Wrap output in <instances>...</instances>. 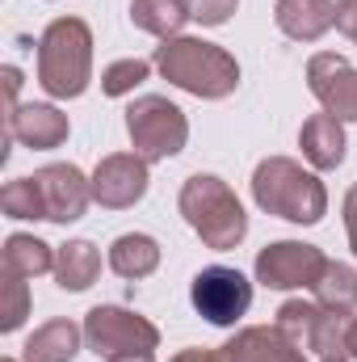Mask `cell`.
Returning a JSON list of instances; mask_svg holds the SVG:
<instances>
[{
    "label": "cell",
    "instance_id": "8992f818",
    "mask_svg": "<svg viewBox=\"0 0 357 362\" xmlns=\"http://www.w3.org/2000/svg\"><path fill=\"white\" fill-rule=\"evenodd\" d=\"M85 346L97 358H122V354H152L160 346V329L118 303H101L85 316Z\"/></svg>",
    "mask_w": 357,
    "mask_h": 362
},
{
    "label": "cell",
    "instance_id": "d6986e66",
    "mask_svg": "<svg viewBox=\"0 0 357 362\" xmlns=\"http://www.w3.org/2000/svg\"><path fill=\"white\" fill-rule=\"evenodd\" d=\"M101 274V253L92 240H68L55 249V282L63 291H89Z\"/></svg>",
    "mask_w": 357,
    "mask_h": 362
},
{
    "label": "cell",
    "instance_id": "e0dca14e",
    "mask_svg": "<svg viewBox=\"0 0 357 362\" xmlns=\"http://www.w3.org/2000/svg\"><path fill=\"white\" fill-rule=\"evenodd\" d=\"M80 341H85V325L59 316V320L38 325V329L25 337L21 354H25V362H72L76 350H80Z\"/></svg>",
    "mask_w": 357,
    "mask_h": 362
},
{
    "label": "cell",
    "instance_id": "2e32d148",
    "mask_svg": "<svg viewBox=\"0 0 357 362\" xmlns=\"http://www.w3.org/2000/svg\"><path fill=\"white\" fill-rule=\"evenodd\" d=\"M298 148L311 169H341L345 160V122L332 114H311L298 131Z\"/></svg>",
    "mask_w": 357,
    "mask_h": 362
},
{
    "label": "cell",
    "instance_id": "7a4b0ae2",
    "mask_svg": "<svg viewBox=\"0 0 357 362\" xmlns=\"http://www.w3.org/2000/svg\"><path fill=\"white\" fill-rule=\"evenodd\" d=\"M253 202L277 215V219H290V223H320L328 215V189L324 181L315 177L311 169H303L298 160L290 156H265L253 173Z\"/></svg>",
    "mask_w": 357,
    "mask_h": 362
},
{
    "label": "cell",
    "instance_id": "f1b7e54d",
    "mask_svg": "<svg viewBox=\"0 0 357 362\" xmlns=\"http://www.w3.org/2000/svg\"><path fill=\"white\" fill-rule=\"evenodd\" d=\"M0 76H4V97H8V110H13V105H17V89H21V72H17V68L8 64V68H4Z\"/></svg>",
    "mask_w": 357,
    "mask_h": 362
},
{
    "label": "cell",
    "instance_id": "30bf717a",
    "mask_svg": "<svg viewBox=\"0 0 357 362\" xmlns=\"http://www.w3.org/2000/svg\"><path fill=\"white\" fill-rule=\"evenodd\" d=\"M307 89L324 105V114H332L341 122H357V68L345 55H332V51L311 55Z\"/></svg>",
    "mask_w": 357,
    "mask_h": 362
},
{
    "label": "cell",
    "instance_id": "ffe728a7",
    "mask_svg": "<svg viewBox=\"0 0 357 362\" xmlns=\"http://www.w3.org/2000/svg\"><path fill=\"white\" fill-rule=\"evenodd\" d=\"M131 21H135V30L169 42L193 17H189V0H131Z\"/></svg>",
    "mask_w": 357,
    "mask_h": 362
},
{
    "label": "cell",
    "instance_id": "6da1fadb",
    "mask_svg": "<svg viewBox=\"0 0 357 362\" xmlns=\"http://www.w3.org/2000/svg\"><path fill=\"white\" fill-rule=\"evenodd\" d=\"M156 72L177 85V89L193 93L202 101H223L240 89V64L231 51H223L219 42L206 38H169L156 47Z\"/></svg>",
    "mask_w": 357,
    "mask_h": 362
},
{
    "label": "cell",
    "instance_id": "7c38bea8",
    "mask_svg": "<svg viewBox=\"0 0 357 362\" xmlns=\"http://www.w3.org/2000/svg\"><path fill=\"white\" fill-rule=\"evenodd\" d=\"M42 202H47V219L51 223H76L92 202V181L76 165H47L34 173Z\"/></svg>",
    "mask_w": 357,
    "mask_h": 362
},
{
    "label": "cell",
    "instance_id": "ba28073f",
    "mask_svg": "<svg viewBox=\"0 0 357 362\" xmlns=\"http://www.w3.org/2000/svg\"><path fill=\"white\" fill-rule=\"evenodd\" d=\"M189 303L202 320L231 329L248 308H253V282L231 266H206L189 282Z\"/></svg>",
    "mask_w": 357,
    "mask_h": 362
},
{
    "label": "cell",
    "instance_id": "484cf974",
    "mask_svg": "<svg viewBox=\"0 0 357 362\" xmlns=\"http://www.w3.org/2000/svg\"><path fill=\"white\" fill-rule=\"evenodd\" d=\"M240 0H189V17L198 25H227Z\"/></svg>",
    "mask_w": 357,
    "mask_h": 362
},
{
    "label": "cell",
    "instance_id": "44dd1931",
    "mask_svg": "<svg viewBox=\"0 0 357 362\" xmlns=\"http://www.w3.org/2000/svg\"><path fill=\"white\" fill-rule=\"evenodd\" d=\"M4 274H17V278L55 274V249L30 232H13L4 240Z\"/></svg>",
    "mask_w": 357,
    "mask_h": 362
},
{
    "label": "cell",
    "instance_id": "f546056e",
    "mask_svg": "<svg viewBox=\"0 0 357 362\" xmlns=\"http://www.w3.org/2000/svg\"><path fill=\"white\" fill-rule=\"evenodd\" d=\"M169 362H219V350H181L177 358Z\"/></svg>",
    "mask_w": 357,
    "mask_h": 362
},
{
    "label": "cell",
    "instance_id": "4fadbf2b",
    "mask_svg": "<svg viewBox=\"0 0 357 362\" xmlns=\"http://www.w3.org/2000/svg\"><path fill=\"white\" fill-rule=\"evenodd\" d=\"M72 135V122L59 105L47 101H30V105H13L8 110V139H17L21 148L34 152H51Z\"/></svg>",
    "mask_w": 357,
    "mask_h": 362
},
{
    "label": "cell",
    "instance_id": "9a60e30c",
    "mask_svg": "<svg viewBox=\"0 0 357 362\" xmlns=\"http://www.w3.org/2000/svg\"><path fill=\"white\" fill-rule=\"evenodd\" d=\"M273 21L294 42H315L337 25V0H277Z\"/></svg>",
    "mask_w": 357,
    "mask_h": 362
},
{
    "label": "cell",
    "instance_id": "836d02e7",
    "mask_svg": "<svg viewBox=\"0 0 357 362\" xmlns=\"http://www.w3.org/2000/svg\"><path fill=\"white\" fill-rule=\"evenodd\" d=\"M0 362H17V358H0Z\"/></svg>",
    "mask_w": 357,
    "mask_h": 362
},
{
    "label": "cell",
    "instance_id": "83f0119b",
    "mask_svg": "<svg viewBox=\"0 0 357 362\" xmlns=\"http://www.w3.org/2000/svg\"><path fill=\"white\" fill-rule=\"evenodd\" d=\"M345 232H349V249L357 253V181L349 185V194H345Z\"/></svg>",
    "mask_w": 357,
    "mask_h": 362
},
{
    "label": "cell",
    "instance_id": "8fae6325",
    "mask_svg": "<svg viewBox=\"0 0 357 362\" xmlns=\"http://www.w3.org/2000/svg\"><path fill=\"white\" fill-rule=\"evenodd\" d=\"M92 202L109 206V211H126L147 194V160L139 152H109L101 156V165L92 169Z\"/></svg>",
    "mask_w": 357,
    "mask_h": 362
},
{
    "label": "cell",
    "instance_id": "7402d4cb",
    "mask_svg": "<svg viewBox=\"0 0 357 362\" xmlns=\"http://www.w3.org/2000/svg\"><path fill=\"white\" fill-rule=\"evenodd\" d=\"M311 291H315V303H320V308L345 312V316H349V312L357 308V270L345 266V262H328L324 278H320Z\"/></svg>",
    "mask_w": 357,
    "mask_h": 362
},
{
    "label": "cell",
    "instance_id": "d4e9b609",
    "mask_svg": "<svg viewBox=\"0 0 357 362\" xmlns=\"http://www.w3.org/2000/svg\"><path fill=\"white\" fill-rule=\"evenodd\" d=\"M4 303H0V329L4 333H17L21 325H25V316H30V286H25V278H17V274H4Z\"/></svg>",
    "mask_w": 357,
    "mask_h": 362
},
{
    "label": "cell",
    "instance_id": "277c9868",
    "mask_svg": "<svg viewBox=\"0 0 357 362\" xmlns=\"http://www.w3.org/2000/svg\"><path fill=\"white\" fill-rule=\"evenodd\" d=\"M92 81V30L80 17H55L38 38V85L68 101Z\"/></svg>",
    "mask_w": 357,
    "mask_h": 362
},
{
    "label": "cell",
    "instance_id": "cb8c5ba5",
    "mask_svg": "<svg viewBox=\"0 0 357 362\" xmlns=\"http://www.w3.org/2000/svg\"><path fill=\"white\" fill-rule=\"evenodd\" d=\"M147 72H152L147 59H118V64H109L101 72V93L105 97H126V93H135L147 81Z\"/></svg>",
    "mask_w": 357,
    "mask_h": 362
},
{
    "label": "cell",
    "instance_id": "603a6c76",
    "mask_svg": "<svg viewBox=\"0 0 357 362\" xmlns=\"http://www.w3.org/2000/svg\"><path fill=\"white\" fill-rule=\"evenodd\" d=\"M0 211L8 219H47V202L34 177H13L0 189Z\"/></svg>",
    "mask_w": 357,
    "mask_h": 362
},
{
    "label": "cell",
    "instance_id": "52a82bcc",
    "mask_svg": "<svg viewBox=\"0 0 357 362\" xmlns=\"http://www.w3.org/2000/svg\"><path fill=\"white\" fill-rule=\"evenodd\" d=\"M349 320H353V316H345V312H328V308H320V303L286 299V303L277 308V320H273V325H277L294 346H303V350H311V354H320V358H349V346H345Z\"/></svg>",
    "mask_w": 357,
    "mask_h": 362
},
{
    "label": "cell",
    "instance_id": "4316f807",
    "mask_svg": "<svg viewBox=\"0 0 357 362\" xmlns=\"http://www.w3.org/2000/svg\"><path fill=\"white\" fill-rule=\"evenodd\" d=\"M337 30L357 42V0H337Z\"/></svg>",
    "mask_w": 357,
    "mask_h": 362
},
{
    "label": "cell",
    "instance_id": "ac0fdd59",
    "mask_svg": "<svg viewBox=\"0 0 357 362\" xmlns=\"http://www.w3.org/2000/svg\"><path fill=\"white\" fill-rule=\"evenodd\" d=\"M156 266H160V245L143 232H126L109 245V270L118 278H126V282H139V278L156 274Z\"/></svg>",
    "mask_w": 357,
    "mask_h": 362
},
{
    "label": "cell",
    "instance_id": "4dcf8cb0",
    "mask_svg": "<svg viewBox=\"0 0 357 362\" xmlns=\"http://www.w3.org/2000/svg\"><path fill=\"white\" fill-rule=\"evenodd\" d=\"M345 346H349V358L357 362V316L349 320V337H345Z\"/></svg>",
    "mask_w": 357,
    "mask_h": 362
},
{
    "label": "cell",
    "instance_id": "5b68a950",
    "mask_svg": "<svg viewBox=\"0 0 357 362\" xmlns=\"http://www.w3.org/2000/svg\"><path fill=\"white\" fill-rule=\"evenodd\" d=\"M126 135H131V148L147 165L152 160H169V156L185 152L189 118L181 114V105H173L169 97L147 93V97H135L126 105Z\"/></svg>",
    "mask_w": 357,
    "mask_h": 362
},
{
    "label": "cell",
    "instance_id": "3957f363",
    "mask_svg": "<svg viewBox=\"0 0 357 362\" xmlns=\"http://www.w3.org/2000/svg\"><path fill=\"white\" fill-rule=\"evenodd\" d=\"M177 206L185 215V223L202 236V245L214 249V253H227V249H236L248 236V215H244L236 189L223 177H214V173L185 177V185L177 194Z\"/></svg>",
    "mask_w": 357,
    "mask_h": 362
},
{
    "label": "cell",
    "instance_id": "9c48e42d",
    "mask_svg": "<svg viewBox=\"0 0 357 362\" xmlns=\"http://www.w3.org/2000/svg\"><path fill=\"white\" fill-rule=\"evenodd\" d=\"M257 282L269 291H298V286H315L324 270H328V257L324 249L307 245V240H273L257 253Z\"/></svg>",
    "mask_w": 357,
    "mask_h": 362
},
{
    "label": "cell",
    "instance_id": "1f68e13d",
    "mask_svg": "<svg viewBox=\"0 0 357 362\" xmlns=\"http://www.w3.org/2000/svg\"><path fill=\"white\" fill-rule=\"evenodd\" d=\"M109 362H156L152 354H122V358H109Z\"/></svg>",
    "mask_w": 357,
    "mask_h": 362
},
{
    "label": "cell",
    "instance_id": "5bb4252c",
    "mask_svg": "<svg viewBox=\"0 0 357 362\" xmlns=\"http://www.w3.org/2000/svg\"><path fill=\"white\" fill-rule=\"evenodd\" d=\"M219 362H307V354L277 325H253L240 329L227 346H219Z\"/></svg>",
    "mask_w": 357,
    "mask_h": 362
},
{
    "label": "cell",
    "instance_id": "d6a6232c",
    "mask_svg": "<svg viewBox=\"0 0 357 362\" xmlns=\"http://www.w3.org/2000/svg\"><path fill=\"white\" fill-rule=\"evenodd\" d=\"M320 362H349V358H320Z\"/></svg>",
    "mask_w": 357,
    "mask_h": 362
}]
</instances>
